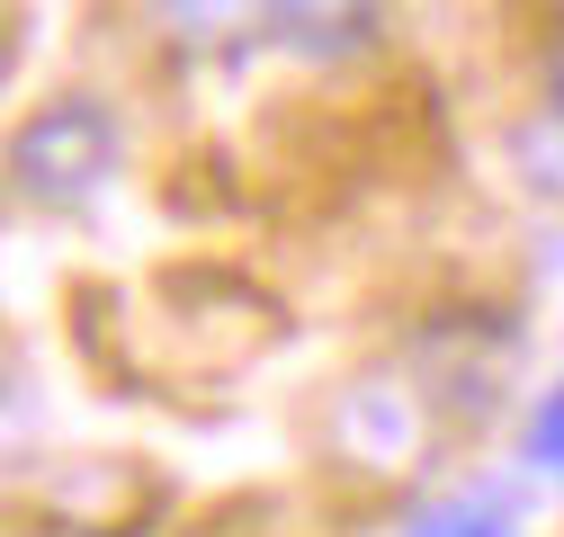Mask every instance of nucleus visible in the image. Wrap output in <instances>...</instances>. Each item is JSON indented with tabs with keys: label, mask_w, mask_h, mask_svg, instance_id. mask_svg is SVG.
Returning a JSON list of instances; mask_svg holds the SVG:
<instances>
[{
	"label": "nucleus",
	"mask_w": 564,
	"mask_h": 537,
	"mask_svg": "<svg viewBox=\"0 0 564 537\" xmlns=\"http://www.w3.org/2000/svg\"><path fill=\"white\" fill-rule=\"evenodd\" d=\"M126 171V125L99 90H54L45 108L19 117L10 134V188L36 216H82L108 197V179Z\"/></svg>",
	"instance_id": "1"
},
{
	"label": "nucleus",
	"mask_w": 564,
	"mask_h": 537,
	"mask_svg": "<svg viewBox=\"0 0 564 537\" xmlns=\"http://www.w3.org/2000/svg\"><path fill=\"white\" fill-rule=\"evenodd\" d=\"M440 439V413L421 403L412 376L394 368H368V376H349L332 403H323V448L349 465V475H377V484H403L421 457H431Z\"/></svg>",
	"instance_id": "2"
},
{
	"label": "nucleus",
	"mask_w": 564,
	"mask_h": 537,
	"mask_svg": "<svg viewBox=\"0 0 564 537\" xmlns=\"http://www.w3.org/2000/svg\"><path fill=\"white\" fill-rule=\"evenodd\" d=\"M260 28L296 63H349L386 36V0H260Z\"/></svg>",
	"instance_id": "3"
},
{
	"label": "nucleus",
	"mask_w": 564,
	"mask_h": 537,
	"mask_svg": "<svg viewBox=\"0 0 564 537\" xmlns=\"http://www.w3.org/2000/svg\"><path fill=\"white\" fill-rule=\"evenodd\" d=\"M144 28L180 54V63H242L269 28H260V0H134Z\"/></svg>",
	"instance_id": "4"
},
{
	"label": "nucleus",
	"mask_w": 564,
	"mask_h": 537,
	"mask_svg": "<svg viewBox=\"0 0 564 537\" xmlns=\"http://www.w3.org/2000/svg\"><path fill=\"white\" fill-rule=\"evenodd\" d=\"M403 537H520V528L492 511V502H440V511H421Z\"/></svg>",
	"instance_id": "5"
},
{
	"label": "nucleus",
	"mask_w": 564,
	"mask_h": 537,
	"mask_svg": "<svg viewBox=\"0 0 564 537\" xmlns=\"http://www.w3.org/2000/svg\"><path fill=\"white\" fill-rule=\"evenodd\" d=\"M520 171H529V188L564 197V117H555V108H546L538 125H520Z\"/></svg>",
	"instance_id": "6"
},
{
	"label": "nucleus",
	"mask_w": 564,
	"mask_h": 537,
	"mask_svg": "<svg viewBox=\"0 0 564 537\" xmlns=\"http://www.w3.org/2000/svg\"><path fill=\"white\" fill-rule=\"evenodd\" d=\"M520 457L538 465V475H564V385L538 394V413H529V430H520Z\"/></svg>",
	"instance_id": "7"
},
{
	"label": "nucleus",
	"mask_w": 564,
	"mask_h": 537,
	"mask_svg": "<svg viewBox=\"0 0 564 537\" xmlns=\"http://www.w3.org/2000/svg\"><path fill=\"white\" fill-rule=\"evenodd\" d=\"M546 108H555V117H564V36H555V45H546Z\"/></svg>",
	"instance_id": "8"
}]
</instances>
